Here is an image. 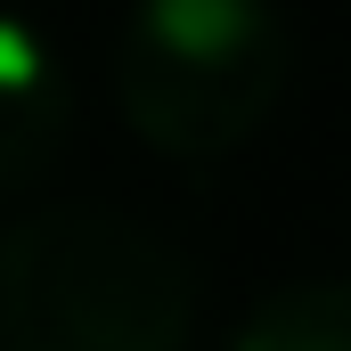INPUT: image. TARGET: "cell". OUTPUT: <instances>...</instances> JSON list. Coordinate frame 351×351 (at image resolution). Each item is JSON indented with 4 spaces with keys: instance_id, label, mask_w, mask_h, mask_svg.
<instances>
[{
    "instance_id": "1",
    "label": "cell",
    "mask_w": 351,
    "mask_h": 351,
    "mask_svg": "<svg viewBox=\"0 0 351 351\" xmlns=\"http://www.w3.org/2000/svg\"><path fill=\"white\" fill-rule=\"evenodd\" d=\"M196 269L114 204H49L0 237V351H188Z\"/></svg>"
},
{
    "instance_id": "4",
    "label": "cell",
    "mask_w": 351,
    "mask_h": 351,
    "mask_svg": "<svg viewBox=\"0 0 351 351\" xmlns=\"http://www.w3.org/2000/svg\"><path fill=\"white\" fill-rule=\"evenodd\" d=\"M229 351H351V278H294L245 311Z\"/></svg>"
},
{
    "instance_id": "2",
    "label": "cell",
    "mask_w": 351,
    "mask_h": 351,
    "mask_svg": "<svg viewBox=\"0 0 351 351\" xmlns=\"http://www.w3.org/2000/svg\"><path fill=\"white\" fill-rule=\"evenodd\" d=\"M123 114L180 164L229 156L286 90V25L269 0H139L114 49Z\"/></svg>"
},
{
    "instance_id": "3",
    "label": "cell",
    "mask_w": 351,
    "mask_h": 351,
    "mask_svg": "<svg viewBox=\"0 0 351 351\" xmlns=\"http://www.w3.org/2000/svg\"><path fill=\"white\" fill-rule=\"evenodd\" d=\"M66 114H74V90L58 49L25 16H0V188L49 164V147L66 139Z\"/></svg>"
}]
</instances>
